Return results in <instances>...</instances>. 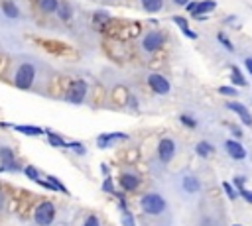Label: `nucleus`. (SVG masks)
I'll use <instances>...</instances> for the list:
<instances>
[{
  "label": "nucleus",
  "mask_w": 252,
  "mask_h": 226,
  "mask_svg": "<svg viewBox=\"0 0 252 226\" xmlns=\"http://www.w3.org/2000/svg\"><path fill=\"white\" fill-rule=\"evenodd\" d=\"M38 81V65L32 61H20L12 73V83L20 90H32Z\"/></svg>",
  "instance_id": "nucleus-1"
},
{
  "label": "nucleus",
  "mask_w": 252,
  "mask_h": 226,
  "mask_svg": "<svg viewBox=\"0 0 252 226\" xmlns=\"http://www.w3.org/2000/svg\"><path fill=\"white\" fill-rule=\"evenodd\" d=\"M138 205H140V210L144 214H148V216H160V214H164L168 210L166 197L160 195V193H156V191L142 195L140 201H138Z\"/></svg>",
  "instance_id": "nucleus-2"
},
{
  "label": "nucleus",
  "mask_w": 252,
  "mask_h": 226,
  "mask_svg": "<svg viewBox=\"0 0 252 226\" xmlns=\"http://www.w3.org/2000/svg\"><path fill=\"white\" fill-rule=\"evenodd\" d=\"M166 34L162 32V30H148V32H144V35L140 37V41H138V45H140V50H142V53H146V55H152V53H156V52H160L164 45H166Z\"/></svg>",
  "instance_id": "nucleus-3"
},
{
  "label": "nucleus",
  "mask_w": 252,
  "mask_h": 226,
  "mask_svg": "<svg viewBox=\"0 0 252 226\" xmlns=\"http://www.w3.org/2000/svg\"><path fill=\"white\" fill-rule=\"evenodd\" d=\"M87 97H89V83L85 79H73L65 90L63 99H65V103H69L73 106H81V104H85Z\"/></svg>",
  "instance_id": "nucleus-4"
},
{
  "label": "nucleus",
  "mask_w": 252,
  "mask_h": 226,
  "mask_svg": "<svg viewBox=\"0 0 252 226\" xmlns=\"http://www.w3.org/2000/svg\"><path fill=\"white\" fill-rule=\"evenodd\" d=\"M58 218V207L52 201H41L34 210V224L36 226H52Z\"/></svg>",
  "instance_id": "nucleus-5"
},
{
  "label": "nucleus",
  "mask_w": 252,
  "mask_h": 226,
  "mask_svg": "<svg viewBox=\"0 0 252 226\" xmlns=\"http://www.w3.org/2000/svg\"><path fill=\"white\" fill-rule=\"evenodd\" d=\"M22 167L16 159V154L14 150L4 144V142H0V171H8V173H22Z\"/></svg>",
  "instance_id": "nucleus-6"
},
{
  "label": "nucleus",
  "mask_w": 252,
  "mask_h": 226,
  "mask_svg": "<svg viewBox=\"0 0 252 226\" xmlns=\"http://www.w3.org/2000/svg\"><path fill=\"white\" fill-rule=\"evenodd\" d=\"M146 83H148V87H150V90H152L154 95H158V97H168L170 93H172V83H170V79L166 77V75H162V73H150L148 77H146Z\"/></svg>",
  "instance_id": "nucleus-7"
},
{
  "label": "nucleus",
  "mask_w": 252,
  "mask_h": 226,
  "mask_svg": "<svg viewBox=\"0 0 252 226\" xmlns=\"http://www.w3.org/2000/svg\"><path fill=\"white\" fill-rule=\"evenodd\" d=\"M175 154H177V144H175V140H174V138H168V136H166V138H160L158 148H156V156H158L160 163H162V165H170V163L174 161Z\"/></svg>",
  "instance_id": "nucleus-8"
},
{
  "label": "nucleus",
  "mask_w": 252,
  "mask_h": 226,
  "mask_svg": "<svg viewBox=\"0 0 252 226\" xmlns=\"http://www.w3.org/2000/svg\"><path fill=\"white\" fill-rule=\"evenodd\" d=\"M128 138H130V136L126 132H103V134L97 136L95 144H97L98 150H109V148H113L118 142H126Z\"/></svg>",
  "instance_id": "nucleus-9"
},
{
  "label": "nucleus",
  "mask_w": 252,
  "mask_h": 226,
  "mask_svg": "<svg viewBox=\"0 0 252 226\" xmlns=\"http://www.w3.org/2000/svg\"><path fill=\"white\" fill-rule=\"evenodd\" d=\"M140 185H142V179L134 171H122L118 175V189L124 193H134L140 189Z\"/></svg>",
  "instance_id": "nucleus-10"
},
{
  "label": "nucleus",
  "mask_w": 252,
  "mask_h": 226,
  "mask_svg": "<svg viewBox=\"0 0 252 226\" xmlns=\"http://www.w3.org/2000/svg\"><path fill=\"white\" fill-rule=\"evenodd\" d=\"M179 187L185 195H199L201 189H203V185H201V179L193 173H183L179 177Z\"/></svg>",
  "instance_id": "nucleus-11"
},
{
  "label": "nucleus",
  "mask_w": 252,
  "mask_h": 226,
  "mask_svg": "<svg viewBox=\"0 0 252 226\" xmlns=\"http://www.w3.org/2000/svg\"><path fill=\"white\" fill-rule=\"evenodd\" d=\"M223 148H225L227 156H229L231 159H234V161H244V159L248 157L246 148H244L238 140H234V138H227V140L223 142Z\"/></svg>",
  "instance_id": "nucleus-12"
},
{
  "label": "nucleus",
  "mask_w": 252,
  "mask_h": 226,
  "mask_svg": "<svg viewBox=\"0 0 252 226\" xmlns=\"http://www.w3.org/2000/svg\"><path fill=\"white\" fill-rule=\"evenodd\" d=\"M225 108H227V110H231V112H234V114L240 118L242 126H246V128H252V112H250V110H248V108H246L242 103L229 99V101H227V104H225Z\"/></svg>",
  "instance_id": "nucleus-13"
},
{
  "label": "nucleus",
  "mask_w": 252,
  "mask_h": 226,
  "mask_svg": "<svg viewBox=\"0 0 252 226\" xmlns=\"http://www.w3.org/2000/svg\"><path fill=\"white\" fill-rule=\"evenodd\" d=\"M8 126L18 134L28 136V138H41V136H45V132H47V128L34 126V124H8Z\"/></svg>",
  "instance_id": "nucleus-14"
},
{
  "label": "nucleus",
  "mask_w": 252,
  "mask_h": 226,
  "mask_svg": "<svg viewBox=\"0 0 252 226\" xmlns=\"http://www.w3.org/2000/svg\"><path fill=\"white\" fill-rule=\"evenodd\" d=\"M215 8H217V0H197L191 16H193L195 20H197L199 16H209Z\"/></svg>",
  "instance_id": "nucleus-15"
},
{
  "label": "nucleus",
  "mask_w": 252,
  "mask_h": 226,
  "mask_svg": "<svg viewBox=\"0 0 252 226\" xmlns=\"http://www.w3.org/2000/svg\"><path fill=\"white\" fill-rule=\"evenodd\" d=\"M0 10H2V16L8 18V20H20V16H22V10L14 0H2Z\"/></svg>",
  "instance_id": "nucleus-16"
},
{
  "label": "nucleus",
  "mask_w": 252,
  "mask_h": 226,
  "mask_svg": "<svg viewBox=\"0 0 252 226\" xmlns=\"http://www.w3.org/2000/svg\"><path fill=\"white\" fill-rule=\"evenodd\" d=\"M172 22L179 28V32H181L185 37H189V39H199V34H197V32H193V30L189 28L187 18H183V16H172Z\"/></svg>",
  "instance_id": "nucleus-17"
},
{
  "label": "nucleus",
  "mask_w": 252,
  "mask_h": 226,
  "mask_svg": "<svg viewBox=\"0 0 252 226\" xmlns=\"http://www.w3.org/2000/svg\"><path fill=\"white\" fill-rule=\"evenodd\" d=\"M56 16H58L63 24L71 22V18H73V6H71L69 0H59V6H58V10H56Z\"/></svg>",
  "instance_id": "nucleus-18"
},
{
  "label": "nucleus",
  "mask_w": 252,
  "mask_h": 226,
  "mask_svg": "<svg viewBox=\"0 0 252 226\" xmlns=\"http://www.w3.org/2000/svg\"><path fill=\"white\" fill-rule=\"evenodd\" d=\"M45 136H47V144L52 146V148H56V150H65V146H67V140L63 138L61 134H56V132H52V130H47L45 132Z\"/></svg>",
  "instance_id": "nucleus-19"
},
{
  "label": "nucleus",
  "mask_w": 252,
  "mask_h": 226,
  "mask_svg": "<svg viewBox=\"0 0 252 226\" xmlns=\"http://www.w3.org/2000/svg\"><path fill=\"white\" fill-rule=\"evenodd\" d=\"M140 6L146 14H158L164 10V0H140Z\"/></svg>",
  "instance_id": "nucleus-20"
},
{
  "label": "nucleus",
  "mask_w": 252,
  "mask_h": 226,
  "mask_svg": "<svg viewBox=\"0 0 252 226\" xmlns=\"http://www.w3.org/2000/svg\"><path fill=\"white\" fill-rule=\"evenodd\" d=\"M195 154H197L199 157L207 159V157H211V156L215 154V146H213V144H209L207 140H201V142H197V144H195Z\"/></svg>",
  "instance_id": "nucleus-21"
},
{
  "label": "nucleus",
  "mask_w": 252,
  "mask_h": 226,
  "mask_svg": "<svg viewBox=\"0 0 252 226\" xmlns=\"http://www.w3.org/2000/svg\"><path fill=\"white\" fill-rule=\"evenodd\" d=\"M231 81L234 87H244V88L248 87V79L244 77V73L238 65H231Z\"/></svg>",
  "instance_id": "nucleus-22"
},
{
  "label": "nucleus",
  "mask_w": 252,
  "mask_h": 226,
  "mask_svg": "<svg viewBox=\"0 0 252 226\" xmlns=\"http://www.w3.org/2000/svg\"><path fill=\"white\" fill-rule=\"evenodd\" d=\"M36 6L41 14H56L59 0H36Z\"/></svg>",
  "instance_id": "nucleus-23"
},
{
  "label": "nucleus",
  "mask_w": 252,
  "mask_h": 226,
  "mask_svg": "<svg viewBox=\"0 0 252 226\" xmlns=\"http://www.w3.org/2000/svg\"><path fill=\"white\" fill-rule=\"evenodd\" d=\"M65 150H69V152H73L75 156H79V157H83V156H87V146L83 144V142H77V140H73V142H67V146H65Z\"/></svg>",
  "instance_id": "nucleus-24"
},
{
  "label": "nucleus",
  "mask_w": 252,
  "mask_h": 226,
  "mask_svg": "<svg viewBox=\"0 0 252 226\" xmlns=\"http://www.w3.org/2000/svg\"><path fill=\"white\" fill-rule=\"evenodd\" d=\"M217 93L223 95V97H229V99H236V97H238V90H236L234 85H221V87L217 88Z\"/></svg>",
  "instance_id": "nucleus-25"
},
{
  "label": "nucleus",
  "mask_w": 252,
  "mask_h": 226,
  "mask_svg": "<svg viewBox=\"0 0 252 226\" xmlns=\"http://www.w3.org/2000/svg\"><path fill=\"white\" fill-rule=\"evenodd\" d=\"M22 173H24L30 181H34V183L41 177V171H39L36 165H24V167H22Z\"/></svg>",
  "instance_id": "nucleus-26"
},
{
  "label": "nucleus",
  "mask_w": 252,
  "mask_h": 226,
  "mask_svg": "<svg viewBox=\"0 0 252 226\" xmlns=\"http://www.w3.org/2000/svg\"><path fill=\"white\" fill-rule=\"evenodd\" d=\"M100 189H103V193H107V195H115V193H116L115 179H113L111 175H105V179H103V185H100Z\"/></svg>",
  "instance_id": "nucleus-27"
},
{
  "label": "nucleus",
  "mask_w": 252,
  "mask_h": 226,
  "mask_svg": "<svg viewBox=\"0 0 252 226\" xmlns=\"http://www.w3.org/2000/svg\"><path fill=\"white\" fill-rule=\"evenodd\" d=\"M109 20H111V14L107 10H97L93 14V24H97V26H105Z\"/></svg>",
  "instance_id": "nucleus-28"
},
{
  "label": "nucleus",
  "mask_w": 252,
  "mask_h": 226,
  "mask_svg": "<svg viewBox=\"0 0 252 226\" xmlns=\"http://www.w3.org/2000/svg\"><path fill=\"white\" fill-rule=\"evenodd\" d=\"M223 191H225V195L229 197V201H236L238 199V191H236V187L231 183V181H223Z\"/></svg>",
  "instance_id": "nucleus-29"
},
{
  "label": "nucleus",
  "mask_w": 252,
  "mask_h": 226,
  "mask_svg": "<svg viewBox=\"0 0 252 226\" xmlns=\"http://www.w3.org/2000/svg\"><path fill=\"white\" fill-rule=\"evenodd\" d=\"M179 122H181L185 128H189V130L199 128V120H197L195 116H191V114H179Z\"/></svg>",
  "instance_id": "nucleus-30"
},
{
  "label": "nucleus",
  "mask_w": 252,
  "mask_h": 226,
  "mask_svg": "<svg viewBox=\"0 0 252 226\" xmlns=\"http://www.w3.org/2000/svg\"><path fill=\"white\" fill-rule=\"evenodd\" d=\"M217 41L221 43V48H223V50H227L229 53H234V45H233V41H231L223 32H219V34H217Z\"/></svg>",
  "instance_id": "nucleus-31"
},
{
  "label": "nucleus",
  "mask_w": 252,
  "mask_h": 226,
  "mask_svg": "<svg viewBox=\"0 0 252 226\" xmlns=\"http://www.w3.org/2000/svg\"><path fill=\"white\" fill-rule=\"evenodd\" d=\"M122 212V216H120V224L122 226H136V218H134V214L126 209V210H120Z\"/></svg>",
  "instance_id": "nucleus-32"
},
{
  "label": "nucleus",
  "mask_w": 252,
  "mask_h": 226,
  "mask_svg": "<svg viewBox=\"0 0 252 226\" xmlns=\"http://www.w3.org/2000/svg\"><path fill=\"white\" fill-rule=\"evenodd\" d=\"M6 209H8V195L4 193L2 187H0V214L6 212Z\"/></svg>",
  "instance_id": "nucleus-33"
},
{
  "label": "nucleus",
  "mask_w": 252,
  "mask_h": 226,
  "mask_svg": "<svg viewBox=\"0 0 252 226\" xmlns=\"http://www.w3.org/2000/svg\"><path fill=\"white\" fill-rule=\"evenodd\" d=\"M238 197H242L248 205H252V189H246V187L238 189Z\"/></svg>",
  "instance_id": "nucleus-34"
},
{
  "label": "nucleus",
  "mask_w": 252,
  "mask_h": 226,
  "mask_svg": "<svg viewBox=\"0 0 252 226\" xmlns=\"http://www.w3.org/2000/svg\"><path fill=\"white\" fill-rule=\"evenodd\" d=\"M83 226H100V220L97 214H89L85 220H83Z\"/></svg>",
  "instance_id": "nucleus-35"
},
{
  "label": "nucleus",
  "mask_w": 252,
  "mask_h": 226,
  "mask_svg": "<svg viewBox=\"0 0 252 226\" xmlns=\"http://www.w3.org/2000/svg\"><path fill=\"white\" fill-rule=\"evenodd\" d=\"M231 183H233V185L236 187V191H238V189H242V187H244V183H246V177H244V175H236V177L231 181Z\"/></svg>",
  "instance_id": "nucleus-36"
},
{
  "label": "nucleus",
  "mask_w": 252,
  "mask_h": 226,
  "mask_svg": "<svg viewBox=\"0 0 252 226\" xmlns=\"http://www.w3.org/2000/svg\"><path fill=\"white\" fill-rule=\"evenodd\" d=\"M244 69H246V73L252 77V57H244Z\"/></svg>",
  "instance_id": "nucleus-37"
},
{
  "label": "nucleus",
  "mask_w": 252,
  "mask_h": 226,
  "mask_svg": "<svg viewBox=\"0 0 252 226\" xmlns=\"http://www.w3.org/2000/svg\"><path fill=\"white\" fill-rule=\"evenodd\" d=\"M229 130L234 134V138H242V132H240V128H236V126H233V124H229Z\"/></svg>",
  "instance_id": "nucleus-38"
},
{
  "label": "nucleus",
  "mask_w": 252,
  "mask_h": 226,
  "mask_svg": "<svg viewBox=\"0 0 252 226\" xmlns=\"http://www.w3.org/2000/svg\"><path fill=\"white\" fill-rule=\"evenodd\" d=\"M170 2H172L174 6H177V8H185V4L189 2V0H170Z\"/></svg>",
  "instance_id": "nucleus-39"
},
{
  "label": "nucleus",
  "mask_w": 252,
  "mask_h": 226,
  "mask_svg": "<svg viewBox=\"0 0 252 226\" xmlns=\"http://www.w3.org/2000/svg\"><path fill=\"white\" fill-rule=\"evenodd\" d=\"M128 104H130V108H138V99L136 97H132V95H128Z\"/></svg>",
  "instance_id": "nucleus-40"
},
{
  "label": "nucleus",
  "mask_w": 252,
  "mask_h": 226,
  "mask_svg": "<svg viewBox=\"0 0 252 226\" xmlns=\"http://www.w3.org/2000/svg\"><path fill=\"white\" fill-rule=\"evenodd\" d=\"M100 173H103V175H111V169H109V165H107V163L100 165Z\"/></svg>",
  "instance_id": "nucleus-41"
},
{
  "label": "nucleus",
  "mask_w": 252,
  "mask_h": 226,
  "mask_svg": "<svg viewBox=\"0 0 252 226\" xmlns=\"http://www.w3.org/2000/svg\"><path fill=\"white\" fill-rule=\"evenodd\" d=\"M233 226H242V224H233Z\"/></svg>",
  "instance_id": "nucleus-42"
}]
</instances>
